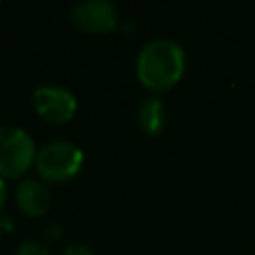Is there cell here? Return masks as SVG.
I'll return each mask as SVG.
<instances>
[{
	"label": "cell",
	"instance_id": "obj_1",
	"mask_svg": "<svg viewBox=\"0 0 255 255\" xmlns=\"http://www.w3.org/2000/svg\"><path fill=\"white\" fill-rule=\"evenodd\" d=\"M185 54L183 48L169 38H155L147 42L135 62V72L139 82L155 92L167 90L183 76Z\"/></svg>",
	"mask_w": 255,
	"mask_h": 255
},
{
	"label": "cell",
	"instance_id": "obj_2",
	"mask_svg": "<svg viewBox=\"0 0 255 255\" xmlns=\"http://www.w3.org/2000/svg\"><path fill=\"white\" fill-rule=\"evenodd\" d=\"M82 161L84 153L76 143L68 139H54L38 149L34 163L44 179L60 183L72 179L80 171Z\"/></svg>",
	"mask_w": 255,
	"mask_h": 255
},
{
	"label": "cell",
	"instance_id": "obj_3",
	"mask_svg": "<svg viewBox=\"0 0 255 255\" xmlns=\"http://www.w3.org/2000/svg\"><path fill=\"white\" fill-rule=\"evenodd\" d=\"M36 143L32 135L18 128L4 124L0 126V175L18 177L28 171L32 161H36Z\"/></svg>",
	"mask_w": 255,
	"mask_h": 255
},
{
	"label": "cell",
	"instance_id": "obj_4",
	"mask_svg": "<svg viewBox=\"0 0 255 255\" xmlns=\"http://www.w3.org/2000/svg\"><path fill=\"white\" fill-rule=\"evenodd\" d=\"M32 102L34 108L38 112V116L50 124H64L68 120L74 118L78 102L74 98V94L62 86H38L32 94Z\"/></svg>",
	"mask_w": 255,
	"mask_h": 255
},
{
	"label": "cell",
	"instance_id": "obj_5",
	"mask_svg": "<svg viewBox=\"0 0 255 255\" xmlns=\"http://www.w3.org/2000/svg\"><path fill=\"white\" fill-rule=\"evenodd\" d=\"M72 24L88 34H106L118 22V8L108 0L76 2L70 10Z\"/></svg>",
	"mask_w": 255,
	"mask_h": 255
},
{
	"label": "cell",
	"instance_id": "obj_6",
	"mask_svg": "<svg viewBox=\"0 0 255 255\" xmlns=\"http://www.w3.org/2000/svg\"><path fill=\"white\" fill-rule=\"evenodd\" d=\"M16 201H18V207L26 213V215H32V217H38V215H44L52 203V195H50V189L38 181V179H22L16 187Z\"/></svg>",
	"mask_w": 255,
	"mask_h": 255
},
{
	"label": "cell",
	"instance_id": "obj_7",
	"mask_svg": "<svg viewBox=\"0 0 255 255\" xmlns=\"http://www.w3.org/2000/svg\"><path fill=\"white\" fill-rule=\"evenodd\" d=\"M165 120H167V114H165V106H163L161 100L145 98L139 104V108H137V124L145 133L157 135L165 126Z\"/></svg>",
	"mask_w": 255,
	"mask_h": 255
},
{
	"label": "cell",
	"instance_id": "obj_8",
	"mask_svg": "<svg viewBox=\"0 0 255 255\" xmlns=\"http://www.w3.org/2000/svg\"><path fill=\"white\" fill-rule=\"evenodd\" d=\"M14 255H50V251H48V247L44 243L28 239V241H22L18 245V249H16Z\"/></svg>",
	"mask_w": 255,
	"mask_h": 255
},
{
	"label": "cell",
	"instance_id": "obj_9",
	"mask_svg": "<svg viewBox=\"0 0 255 255\" xmlns=\"http://www.w3.org/2000/svg\"><path fill=\"white\" fill-rule=\"evenodd\" d=\"M66 255H94V251L84 243H72V245H68Z\"/></svg>",
	"mask_w": 255,
	"mask_h": 255
},
{
	"label": "cell",
	"instance_id": "obj_10",
	"mask_svg": "<svg viewBox=\"0 0 255 255\" xmlns=\"http://www.w3.org/2000/svg\"><path fill=\"white\" fill-rule=\"evenodd\" d=\"M4 203H6V183H4V179L0 175V209H2Z\"/></svg>",
	"mask_w": 255,
	"mask_h": 255
}]
</instances>
